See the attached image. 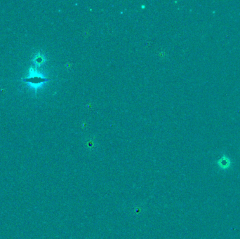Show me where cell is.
<instances>
[{"instance_id":"obj_1","label":"cell","mask_w":240,"mask_h":239,"mask_svg":"<svg viewBox=\"0 0 240 239\" xmlns=\"http://www.w3.org/2000/svg\"><path fill=\"white\" fill-rule=\"evenodd\" d=\"M218 165L220 168L222 170L228 169L231 166L230 159L228 157H227L226 155H223L218 161Z\"/></svg>"}]
</instances>
